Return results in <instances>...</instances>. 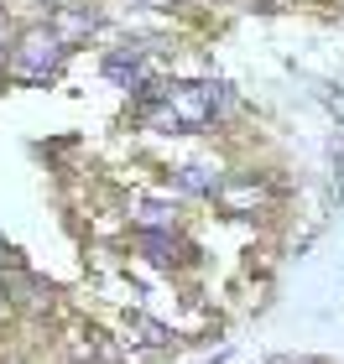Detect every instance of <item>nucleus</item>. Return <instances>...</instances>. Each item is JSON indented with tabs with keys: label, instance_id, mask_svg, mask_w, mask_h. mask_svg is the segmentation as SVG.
Listing matches in <instances>:
<instances>
[{
	"label": "nucleus",
	"instance_id": "1",
	"mask_svg": "<svg viewBox=\"0 0 344 364\" xmlns=\"http://www.w3.org/2000/svg\"><path fill=\"white\" fill-rule=\"evenodd\" d=\"M58 37L53 31H31V37L21 42V53H16V73H26V78H37V73H47L58 63Z\"/></svg>",
	"mask_w": 344,
	"mask_h": 364
}]
</instances>
